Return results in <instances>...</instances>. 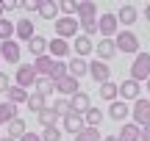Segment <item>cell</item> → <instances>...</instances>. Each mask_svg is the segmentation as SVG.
I'll return each mask as SVG.
<instances>
[{"label":"cell","instance_id":"5bb4252c","mask_svg":"<svg viewBox=\"0 0 150 141\" xmlns=\"http://www.w3.org/2000/svg\"><path fill=\"white\" fill-rule=\"evenodd\" d=\"M108 116H111L114 122H125L131 116V108L125 100H114V103H108Z\"/></svg>","mask_w":150,"mask_h":141},{"label":"cell","instance_id":"e575fe53","mask_svg":"<svg viewBox=\"0 0 150 141\" xmlns=\"http://www.w3.org/2000/svg\"><path fill=\"white\" fill-rule=\"evenodd\" d=\"M11 36H14V22L3 17V20H0V42H8Z\"/></svg>","mask_w":150,"mask_h":141},{"label":"cell","instance_id":"d6a6232c","mask_svg":"<svg viewBox=\"0 0 150 141\" xmlns=\"http://www.w3.org/2000/svg\"><path fill=\"white\" fill-rule=\"evenodd\" d=\"M14 116H17V105H11V103H0V125H8Z\"/></svg>","mask_w":150,"mask_h":141},{"label":"cell","instance_id":"30bf717a","mask_svg":"<svg viewBox=\"0 0 150 141\" xmlns=\"http://www.w3.org/2000/svg\"><path fill=\"white\" fill-rule=\"evenodd\" d=\"M70 53H72V44L67 42V39H59V36H56L53 42H47V55H53L56 61H61L64 55H70Z\"/></svg>","mask_w":150,"mask_h":141},{"label":"cell","instance_id":"83f0119b","mask_svg":"<svg viewBox=\"0 0 150 141\" xmlns=\"http://www.w3.org/2000/svg\"><path fill=\"white\" fill-rule=\"evenodd\" d=\"M83 122H86V127H100V122H103V111L92 105V108L83 114Z\"/></svg>","mask_w":150,"mask_h":141},{"label":"cell","instance_id":"836d02e7","mask_svg":"<svg viewBox=\"0 0 150 141\" xmlns=\"http://www.w3.org/2000/svg\"><path fill=\"white\" fill-rule=\"evenodd\" d=\"M75 141H103V136H100L97 127H83V130L75 136Z\"/></svg>","mask_w":150,"mask_h":141},{"label":"cell","instance_id":"7402d4cb","mask_svg":"<svg viewBox=\"0 0 150 141\" xmlns=\"http://www.w3.org/2000/svg\"><path fill=\"white\" fill-rule=\"evenodd\" d=\"M92 20H97V6L92 0L78 3V22H92Z\"/></svg>","mask_w":150,"mask_h":141},{"label":"cell","instance_id":"603a6c76","mask_svg":"<svg viewBox=\"0 0 150 141\" xmlns=\"http://www.w3.org/2000/svg\"><path fill=\"white\" fill-rule=\"evenodd\" d=\"M97 94H100L106 103H114V100H120V83L108 80V83H100V89H97Z\"/></svg>","mask_w":150,"mask_h":141},{"label":"cell","instance_id":"f35d334b","mask_svg":"<svg viewBox=\"0 0 150 141\" xmlns=\"http://www.w3.org/2000/svg\"><path fill=\"white\" fill-rule=\"evenodd\" d=\"M22 8L33 14V11H39V0H25V3H22Z\"/></svg>","mask_w":150,"mask_h":141},{"label":"cell","instance_id":"9c48e42d","mask_svg":"<svg viewBox=\"0 0 150 141\" xmlns=\"http://www.w3.org/2000/svg\"><path fill=\"white\" fill-rule=\"evenodd\" d=\"M0 58L8 61V64H20V58H22L20 44H17L14 39H8V42H0Z\"/></svg>","mask_w":150,"mask_h":141},{"label":"cell","instance_id":"e0dca14e","mask_svg":"<svg viewBox=\"0 0 150 141\" xmlns=\"http://www.w3.org/2000/svg\"><path fill=\"white\" fill-rule=\"evenodd\" d=\"M117 141H142V127L134 125V122H125V125L120 127Z\"/></svg>","mask_w":150,"mask_h":141},{"label":"cell","instance_id":"484cf974","mask_svg":"<svg viewBox=\"0 0 150 141\" xmlns=\"http://www.w3.org/2000/svg\"><path fill=\"white\" fill-rule=\"evenodd\" d=\"M28 133V127H25V119H20V116H14V119L8 122V136L14 138V141H20L22 136Z\"/></svg>","mask_w":150,"mask_h":141},{"label":"cell","instance_id":"cb8c5ba5","mask_svg":"<svg viewBox=\"0 0 150 141\" xmlns=\"http://www.w3.org/2000/svg\"><path fill=\"white\" fill-rule=\"evenodd\" d=\"M39 17L42 20H59V3H53V0H39Z\"/></svg>","mask_w":150,"mask_h":141},{"label":"cell","instance_id":"3957f363","mask_svg":"<svg viewBox=\"0 0 150 141\" xmlns=\"http://www.w3.org/2000/svg\"><path fill=\"white\" fill-rule=\"evenodd\" d=\"M36 80H39V75H36V69H33V64H20L17 66V72H14V86H20V89H31V86H36Z\"/></svg>","mask_w":150,"mask_h":141},{"label":"cell","instance_id":"ee69618b","mask_svg":"<svg viewBox=\"0 0 150 141\" xmlns=\"http://www.w3.org/2000/svg\"><path fill=\"white\" fill-rule=\"evenodd\" d=\"M3 14H6V6H3V0H0V20H3Z\"/></svg>","mask_w":150,"mask_h":141},{"label":"cell","instance_id":"ffe728a7","mask_svg":"<svg viewBox=\"0 0 150 141\" xmlns=\"http://www.w3.org/2000/svg\"><path fill=\"white\" fill-rule=\"evenodd\" d=\"M53 66H56V58H53V55H42V58H33V69H36V75H39V77H50Z\"/></svg>","mask_w":150,"mask_h":141},{"label":"cell","instance_id":"4316f807","mask_svg":"<svg viewBox=\"0 0 150 141\" xmlns=\"http://www.w3.org/2000/svg\"><path fill=\"white\" fill-rule=\"evenodd\" d=\"M28 111H33V114H42V111L45 108H47V97H42V94H36V91H33V94H28Z\"/></svg>","mask_w":150,"mask_h":141},{"label":"cell","instance_id":"b9f144b4","mask_svg":"<svg viewBox=\"0 0 150 141\" xmlns=\"http://www.w3.org/2000/svg\"><path fill=\"white\" fill-rule=\"evenodd\" d=\"M142 141H150V125L142 127Z\"/></svg>","mask_w":150,"mask_h":141},{"label":"cell","instance_id":"d4e9b609","mask_svg":"<svg viewBox=\"0 0 150 141\" xmlns=\"http://www.w3.org/2000/svg\"><path fill=\"white\" fill-rule=\"evenodd\" d=\"M28 50H31V55H33V58H42V55H47V39L36 33V36L28 42Z\"/></svg>","mask_w":150,"mask_h":141},{"label":"cell","instance_id":"60d3db41","mask_svg":"<svg viewBox=\"0 0 150 141\" xmlns=\"http://www.w3.org/2000/svg\"><path fill=\"white\" fill-rule=\"evenodd\" d=\"M20 141H42V136H39V133H25Z\"/></svg>","mask_w":150,"mask_h":141},{"label":"cell","instance_id":"ab89813d","mask_svg":"<svg viewBox=\"0 0 150 141\" xmlns=\"http://www.w3.org/2000/svg\"><path fill=\"white\" fill-rule=\"evenodd\" d=\"M3 6H6V11H17V8H22V3H17V0H3Z\"/></svg>","mask_w":150,"mask_h":141},{"label":"cell","instance_id":"1f68e13d","mask_svg":"<svg viewBox=\"0 0 150 141\" xmlns=\"http://www.w3.org/2000/svg\"><path fill=\"white\" fill-rule=\"evenodd\" d=\"M6 94H8V103H11V105L28 103V91H25V89H20V86H11V89H8Z\"/></svg>","mask_w":150,"mask_h":141},{"label":"cell","instance_id":"bcb514c9","mask_svg":"<svg viewBox=\"0 0 150 141\" xmlns=\"http://www.w3.org/2000/svg\"><path fill=\"white\" fill-rule=\"evenodd\" d=\"M103 141H117V136H106V138H103Z\"/></svg>","mask_w":150,"mask_h":141},{"label":"cell","instance_id":"7bdbcfd3","mask_svg":"<svg viewBox=\"0 0 150 141\" xmlns=\"http://www.w3.org/2000/svg\"><path fill=\"white\" fill-rule=\"evenodd\" d=\"M145 20H147V22H150V3H147V6H145Z\"/></svg>","mask_w":150,"mask_h":141},{"label":"cell","instance_id":"8d00e7d4","mask_svg":"<svg viewBox=\"0 0 150 141\" xmlns=\"http://www.w3.org/2000/svg\"><path fill=\"white\" fill-rule=\"evenodd\" d=\"M39 136H42V141H61V130L59 127H45Z\"/></svg>","mask_w":150,"mask_h":141},{"label":"cell","instance_id":"44dd1931","mask_svg":"<svg viewBox=\"0 0 150 141\" xmlns=\"http://www.w3.org/2000/svg\"><path fill=\"white\" fill-rule=\"evenodd\" d=\"M61 122H64V130L72 133V136H78V133L86 127V122H83V116H81V114H67Z\"/></svg>","mask_w":150,"mask_h":141},{"label":"cell","instance_id":"f1b7e54d","mask_svg":"<svg viewBox=\"0 0 150 141\" xmlns=\"http://www.w3.org/2000/svg\"><path fill=\"white\" fill-rule=\"evenodd\" d=\"M36 119H39V125H42V127H56L59 116H56V111H53V108L47 105V108H45L42 114H36Z\"/></svg>","mask_w":150,"mask_h":141},{"label":"cell","instance_id":"7dc6e473","mask_svg":"<svg viewBox=\"0 0 150 141\" xmlns=\"http://www.w3.org/2000/svg\"><path fill=\"white\" fill-rule=\"evenodd\" d=\"M147 91H150V80H147Z\"/></svg>","mask_w":150,"mask_h":141},{"label":"cell","instance_id":"7c38bea8","mask_svg":"<svg viewBox=\"0 0 150 141\" xmlns=\"http://www.w3.org/2000/svg\"><path fill=\"white\" fill-rule=\"evenodd\" d=\"M95 53H97V61H106V64H108V58L117 55V44H114V39H100V42L95 44Z\"/></svg>","mask_w":150,"mask_h":141},{"label":"cell","instance_id":"ac0fdd59","mask_svg":"<svg viewBox=\"0 0 150 141\" xmlns=\"http://www.w3.org/2000/svg\"><path fill=\"white\" fill-rule=\"evenodd\" d=\"M136 20H139V8H136V6H131V3L120 6V14H117V22H120V25H134Z\"/></svg>","mask_w":150,"mask_h":141},{"label":"cell","instance_id":"4fadbf2b","mask_svg":"<svg viewBox=\"0 0 150 141\" xmlns=\"http://www.w3.org/2000/svg\"><path fill=\"white\" fill-rule=\"evenodd\" d=\"M14 36L20 39V42L28 44L33 36H36V31H33V22H31V20H17V22H14Z\"/></svg>","mask_w":150,"mask_h":141},{"label":"cell","instance_id":"4dcf8cb0","mask_svg":"<svg viewBox=\"0 0 150 141\" xmlns=\"http://www.w3.org/2000/svg\"><path fill=\"white\" fill-rule=\"evenodd\" d=\"M33 89H36V94H42V97H50V94L56 91V83L50 80V77H39Z\"/></svg>","mask_w":150,"mask_h":141},{"label":"cell","instance_id":"7a4b0ae2","mask_svg":"<svg viewBox=\"0 0 150 141\" xmlns=\"http://www.w3.org/2000/svg\"><path fill=\"white\" fill-rule=\"evenodd\" d=\"M114 44H117V53H128V55L139 53V36L134 31H120L114 36Z\"/></svg>","mask_w":150,"mask_h":141},{"label":"cell","instance_id":"f546056e","mask_svg":"<svg viewBox=\"0 0 150 141\" xmlns=\"http://www.w3.org/2000/svg\"><path fill=\"white\" fill-rule=\"evenodd\" d=\"M50 108L56 111V116H59V119H64L67 114H72V105H70V100H67V97H59L53 105H50Z\"/></svg>","mask_w":150,"mask_h":141},{"label":"cell","instance_id":"6da1fadb","mask_svg":"<svg viewBox=\"0 0 150 141\" xmlns=\"http://www.w3.org/2000/svg\"><path fill=\"white\" fill-rule=\"evenodd\" d=\"M131 80H136V83L150 80V53H136L134 64H131Z\"/></svg>","mask_w":150,"mask_h":141},{"label":"cell","instance_id":"52a82bcc","mask_svg":"<svg viewBox=\"0 0 150 141\" xmlns=\"http://www.w3.org/2000/svg\"><path fill=\"white\" fill-rule=\"evenodd\" d=\"M89 77L95 83H108L111 80V66L106 64V61H89Z\"/></svg>","mask_w":150,"mask_h":141},{"label":"cell","instance_id":"74e56055","mask_svg":"<svg viewBox=\"0 0 150 141\" xmlns=\"http://www.w3.org/2000/svg\"><path fill=\"white\" fill-rule=\"evenodd\" d=\"M11 89V80H8V75L6 72H0V91H8Z\"/></svg>","mask_w":150,"mask_h":141},{"label":"cell","instance_id":"ba28073f","mask_svg":"<svg viewBox=\"0 0 150 141\" xmlns=\"http://www.w3.org/2000/svg\"><path fill=\"white\" fill-rule=\"evenodd\" d=\"M139 97H142V83L131 80V77L120 83V100H125V103H136Z\"/></svg>","mask_w":150,"mask_h":141},{"label":"cell","instance_id":"c3c4849f","mask_svg":"<svg viewBox=\"0 0 150 141\" xmlns=\"http://www.w3.org/2000/svg\"><path fill=\"white\" fill-rule=\"evenodd\" d=\"M0 61H3V58H0Z\"/></svg>","mask_w":150,"mask_h":141},{"label":"cell","instance_id":"f6af8a7d","mask_svg":"<svg viewBox=\"0 0 150 141\" xmlns=\"http://www.w3.org/2000/svg\"><path fill=\"white\" fill-rule=\"evenodd\" d=\"M0 141H14V138H11V136H0Z\"/></svg>","mask_w":150,"mask_h":141},{"label":"cell","instance_id":"277c9868","mask_svg":"<svg viewBox=\"0 0 150 141\" xmlns=\"http://www.w3.org/2000/svg\"><path fill=\"white\" fill-rule=\"evenodd\" d=\"M97 33H100L103 39H114L120 33V22H117V14H100V20H97Z\"/></svg>","mask_w":150,"mask_h":141},{"label":"cell","instance_id":"8992f818","mask_svg":"<svg viewBox=\"0 0 150 141\" xmlns=\"http://www.w3.org/2000/svg\"><path fill=\"white\" fill-rule=\"evenodd\" d=\"M131 116H134V125H139V127H145L150 125V100H136L134 103V108H131Z\"/></svg>","mask_w":150,"mask_h":141},{"label":"cell","instance_id":"d590c367","mask_svg":"<svg viewBox=\"0 0 150 141\" xmlns=\"http://www.w3.org/2000/svg\"><path fill=\"white\" fill-rule=\"evenodd\" d=\"M59 11L64 17H72V14H78V3H75V0H61V3H59Z\"/></svg>","mask_w":150,"mask_h":141},{"label":"cell","instance_id":"2e32d148","mask_svg":"<svg viewBox=\"0 0 150 141\" xmlns=\"http://www.w3.org/2000/svg\"><path fill=\"white\" fill-rule=\"evenodd\" d=\"M70 105H72V114H81V116H83L86 111L92 108V100H89V94H86V91H78V94H72V97H70Z\"/></svg>","mask_w":150,"mask_h":141},{"label":"cell","instance_id":"5b68a950","mask_svg":"<svg viewBox=\"0 0 150 141\" xmlns=\"http://www.w3.org/2000/svg\"><path fill=\"white\" fill-rule=\"evenodd\" d=\"M53 25H56V36L59 39H72V36H78V31H81L75 17H59Z\"/></svg>","mask_w":150,"mask_h":141},{"label":"cell","instance_id":"d6986e66","mask_svg":"<svg viewBox=\"0 0 150 141\" xmlns=\"http://www.w3.org/2000/svg\"><path fill=\"white\" fill-rule=\"evenodd\" d=\"M72 50H75V55H78V58H86V55H89L92 50H95V42H92L89 36H83V33H78V36H75Z\"/></svg>","mask_w":150,"mask_h":141},{"label":"cell","instance_id":"9a60e30c","mask_svg":"<svg viewBox=\"0 0 150 141\" xmlns=\"http://www.w3.org/2000/svg\"><path fill=\"white\" fill-rule=\"evenodd\" d=\"M67 75H72L75 80H81L83 75H89V61L86 58H70V64H67Z\"/></svg>","mask_w":150,"mask_h":141},{"label":"cell","instance_id":"8fae6325","mask_svg":"<svg viewBox=\"0 0 150 141\" xmlns=\"http://www.w3.org/2000/svg\"><path fill=\"white\" fill-rule=\"evenodd\" d=\"M56 91H59L61 97H67V100H70L72 94H78V91H81V83L75 80L72 75H64L61 80H56Z\"/></svg>","mask_w":150,"mask_h":141}]
</instances>
